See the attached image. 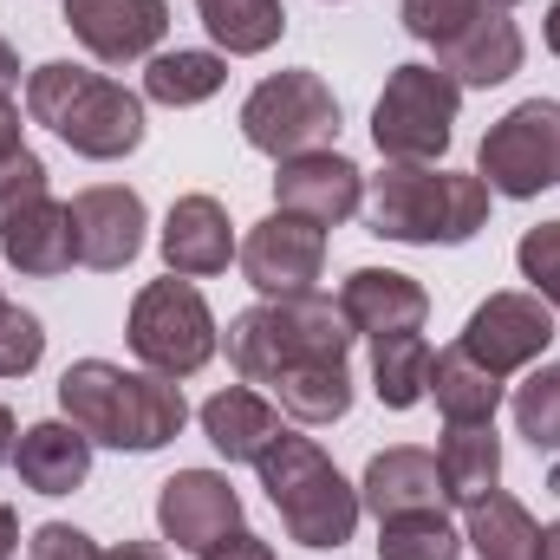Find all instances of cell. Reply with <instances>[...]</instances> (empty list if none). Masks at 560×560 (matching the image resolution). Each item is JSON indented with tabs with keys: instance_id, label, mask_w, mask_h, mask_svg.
I'll return each instance as SVG.
<instances>
[{
	"instance_id": "2e32d148",
	"label": "cell",
	"mask_w": 560,
	"mask_h": 560,
	"mask_svg": "<svg viewBox=\"0 0 560 560\" xmlns=\"http://www.w3.org/2000/svg\"><path fill=\"white\" fill-rule=\"evenodd\" d=\"M163 261H170V275H183V280L229 275V261H235L229 209L215 196H176L170 215H163Z\"/></svg>"
},
{
	"instance_id": "4dcf8cb0",
	"label": "cell",
	"mask_w": 560,
	"mask_h": 560,
	"mask_svg": "<svg viewBox=\"0 0 560 560\" xmlns=\"http://www.w3.org/2000/svg\"><path fill=\"white\" fill-rule=\"evenodd\" d=\"M515 430L535 450H560V365H541L522 392H515Z\"/></svg>"
},
{
	"instance_id": "9a60e30c",
	"label": "cell",
	"mask_w": 560,
	"mask_h": 560,
	"mask_svg": "<svg viewBox=\"0 0 560 560\" xmlns=\"http://www.w3.org/2000/svg\"><path fill=\"white\" fill-rule=\"evenodd\" d=\"M66 26L79 33L92 59L131 66V59H156V39L170 33V7L163 0H66Z\"/></svg>"
},
{
	"instance_id": "74e56055",
	"label": "cell",
	"mask_w": 560,
	"mask_h": 560,
	"mask_svg": "<svg viewBox=\"0 0 560 560\" xmlns=\"http://www.w3.org/2000/svg\"><path fill=\"white\" fill-rule=\"evenodd\" d=\"M105 560H170V555H163V548H150V541H118Z\"/></svg>"
},
{
	"instance_id": "d6986e66",
	"label": "cell",
	"mask_w": 560,
	"mask_h": 560,
	"mask_svg": "<svg viewBox=\"0 0 560 560\" xmlns=\"http://www.w3.org/2000/svg\"><path fill=\"white\" fill-rule=\"evenodd\" d=\"M359 502L378 515V522H398V515H423L443 502V476H436V456L430 450H378L365 463V482H359Z\"/></svg>"
},
{
	"instance_id": "ba28073f",
	"label": "cell",
	"mask_w": 560,
	"mask_h": 560,
	"mask_svg": "<svg viewBox=\"0 0 560 560\" xmlns=\"http://www.w3.org/2000/svg\"><path fill=\"white\" fill-rule=\"evenodd\" d=\"M242 138L255 143L261 156H306V150H332L339 138V98H332V85L319 79V72H275V79H261L255 92H248V105H242Z\"/></svg>"
},
{
	"instance_id": "b9f144b4",
	"label": "cell",
	"mask_w": 560,
	"mask_h": 560,
	"mask_svg": "<svg viewBox=\"0 0 560 560\" xmlns=\"http://www.w3.org/2000/svg\"><path fill=\"white\" fill-rule=\"evenodd\" d=\"M548 52H555V59H560V0H555V7H548Z\"/></svg>"
},
{
	"instance_id": "f546056e",
	"label": "cell",
	"mask_w": 560,
	"mask_h": 560,
	"mask_svg": "<svg viewBox=\"0 0 560 560\" xmlns=\"http://www.w3.org/2000/svg\"><path fill=\"white\" fill-rule=\"evenodd\" d=\"M463 548H469V541L443 522V509L398 515V522L378 528V560H456Z\"/></svg>"
},
{
	"instance_id": "6da1fadb",
	"label": "cell",
	"mask_w": 560,
	"mask_h": 560,
	"mask_svg": "<svg viewBox=\"0 0 560 560\" xmlns=\"http://www.w3.org/2000/svg\"><path fill=\"white\" fill-rule=\"evenodd\" d=\"M59 411L66 423H79L92 443L105 450H163L183 423H189V405H183V385L176 378H156V372H125L112 359H79L66 365L59 378Z\"/></svg>"
},
{
	"instance_id": "1f68e13d",
	"label": "cell",
	"mask_w": 560,
	"mask_h": 560,
	"mask_svg": "<svg viewBox=\"0 0 560 560\" xmlns=\"http://www.w3.org/2000/svg\"><path fill=\"white\" fill-rule=\"evenodd\" d=\"M46 359V332L33 313H20L13 300H0V378H26Z\"/></svg>"
},
{
	"instance_id": "7402d4cb",
	"label": "cell",
	"mask_w": 560,
	"mask_h": 560,
	"mask_svg": "<svg viewBox=\"0 0 560 560\" xmlns=\"http://www.w3.org/2000/svg\"><path fill=\"white\" fill-rule=\"evenodd\" d=\"M436 476H443V502L476 509L495 482H502V443L495 423H450L436 443Z\"/></svg>"
},
{
	"instance_id": "cb8c5ba5",
	"label": "cell",
	"mask_w": 560,
	"mask_h": 560,
	"mask_svg": "<svg viewBox=\"0 0 560 560\" xmlns=\"http://www.w3.org/2000/svg\"><path fill=\"white\" fill-rule=\"evenodd\" d=\"M280 398V411L300 423H339L352 411V372H346V359H300V365H287L268 378Z\"/></svg>"
},
{
	"instance_id": "7c38bea8",
	"label": "cell",
	"mask_w": 560,
	"mask_h": 560,
	"mask_svg": "<svg viewBox=\"0 0 560 560\" xmlns=\"http://www.w3.org/2000/svg\"><path fill=\"white\" fill-rule=\"evenodd\" d=\"M156 528L163 541H176L183 555H209L215 541H229L242 528V495L229 489V476L215 469H176L156 489Z\"/></svg>"
},
{
	"instance_id": "4fadbf2b",
	"label": "cell",
	"mask_w": 560,
	"mask_h": 560,
	"mask_svg": "<svg viewBox=\"0 0 560 560\" xmlns=\"http://www.w3.org/2000/svg\"><path fill=\"white\" fill-rule=\"evenodd\" d=\"M275 202L287 215H306V222L332 229V222H352V215H359L365 176H359V163L339 156V150H306V156H287L275 170Z\"/></svg>"
},
{
	"instance_id": "d4e9b609",
	"label": "cell",
	"mask_w": 560,
	"mask_h": 560,
	"mask_svg": "<svg viewBox=\"0 0 560 560\" xmlns=\"http://www.w3.org/2000/svg\"><path fill=\"white\" fill-rule=\"evenodd\" d=\"M430 398H436L443 423H495L502 378H495V372H482L463 346H450V352H436V359H430Z\"/></svg>"
},
{
	"instance_id": "3957f363",
	"label": "cell",
	"mask_w": 560,
	"mask_h": 560,
	"mask_svg": "<svg viewBox=\"0 0 560 560\" xmlns=\"http://www.w3.org/2000/svg\"><path fill=\"white\" fill-rule=\"evenodd\" d=\"M489 229V183L430 170V163H392L372 176V235L405 248H463Z\"/></svg>"
},
{
	"instance_id": "ab89813d",
	"label": "cell",
	"mask_w": 560,
	"mask_h": 560,
	"mask_svg": "<svg viewBox=\"0 0 560 560\" xmlns=\"http://www.w3.org/2000/svg\"><path fill=\"white\" fill-rule=\"evenodd\" d=\"M13 450H20V423H13L7 405H0V463H13Z\"/></svg>"
},
{
	"instance_id": "7bdbcfd3",
	"label": "cell",
	"mask_w": 560,
	"mask_h": 560,
	"mask_svg": "<svg viewBox=\"0 0 560 560\" xmlns=\"http://www.w3.org/2000/svg\"><path fill=\"white\" fill-rule=\"evenodd\" d=\"M489 7H515V0H489Z\"/></svg>"
},
{
	"instance_id": "e0dca14e",
	"label": "cell",
	"mask_w": 560,
	"mask_h": 560,
	"mask_svg": "<svg viewBox=\"0 0 560 560\" xmlns=\"http://www.w3.org/2000/svg\"><path fill=\"white\" fill-rule=\"evenodd\" d=\"M522 59H528V46H522V26L509 20V7H482L463 33H450L436 46V72H450L456 85H482V92L515 79Z\"/></svg>"
},
{
	"instance_id": "44dd1931",
	"label": "cell",
	"mask_w": 560,
	"mask_h": 560,
	"mask_svg": "<svg viewBox=\"0 0 560 560\" xmlns=\"http://www.w3.org/2000/svg\"><path fill=\"white\" fill-rule=\"evenodd\" d=\"M13 469L33 495H72L85 476H92V436L79 423H26L20 430V450H13Z\"/></svg>"
},
{
	"instance_id": "d590c367",
	"label": "cell",
	"mask_w": 560,
	"mask_h": 560,
	"mask_svg": "<svg viewBox=\"0 0 560 560\" xmlns=\"http://www.w3.org/2000/svg\"><path fill=\"white\" fill-rule=\"evenodd\" d=\"M13 85H20V52L0 39V156L20 150V105H13Z\"/></svg>"
},
{
	"instance_id": "5b68a950",
	"label": "cell",
	"mask_w": 560,
	"mask_h": 560,
	"mask_svg": "<svg viewBox=\"0 0 560 560\" xmlns=\"http://www.w3.org/2000/svg\"><path fill=\"white\" fill-rule=\"evenodd\" d=\"M352 339L359 332L346 326L339 300H319V293L261 300L229 319V365L242 372V385H268L275 372L300 365V359H346Z\"/></svg>"
},
{
	"instance_id": "f1b7e54d",
	"label": "cell",
	"mask_w": 560,
	"mask_h": 560,
	"mask_svg": "<svg viewBox=\"0 0 560 560\" xmlns=\"http://www.w3.org/2000/svg\"><path fill=\"white\" fill-rule=\"evenodd\" d=\"M196 13L215 33V46L235 52V59L268 52L280 33H287V7L280 0H196Z\"/></svg>"
},
{
	"instance_id": "30bf717a",
	"label": "cell",
	"mask_w": 560,
	"mask_h": 560,
	"mask_svg": "<svg viewBox=\"0 0 560 560\" xmlns=\"http://www.w3.org/2000/svg\"><path fill=\"white\" fill-rule=\"evenodd\" d=\"M548 339H555V306H548L541 293H489V300L469 313V326H463L456 346H463L482 372L509 378V372L535 365V359L548 352Z\"/></svg>"
},
{
	"instance_id": "484cf974",
	"label": "cell",
	"mask_w": 560,
	"mask_h": 560,
	"mask_svg": "<svg viewBox=\"0 0 560 560\" xmlns=\"http://www.w3.org/2000/svg\"><path fill=\"white\" fill-rule=\"evenodd\" d=\"M372 392L385 411H411L430 398V339L423 332H378L372 339Z\"/></svg>"
},
{
	"instance_id": "ac0fdd59",
	"label": "cell",
	"mask_w": 560,
	"mask_h": 560,
	"mask_svg": "<svg viewBox=\"0 0 560 560\" xmlns=\"http://www.w3.org/2000/svg\"><path fill=\"white\" fill-rule=\"evenodd\" d=\"M339 313L359 339H378V332H418L423 313H430V293L398 268H352L339 287Z\"/></svg>"
},
{
	"instance_id": "60d3db41",
	"label": "cell",
	"mask_w": 560,
	"mask_h": 560,
	"mask_svg": "<svg viewBox=\"0 0 560 560\" xmlns=\"http://www.w3.org/2000/svg\"><path fill=\"white\" fill-rule=\"evenodd\" d=\"M541 560H560V522L555 528H541Z\"/></svg>"
},
{
	"instance_id": "e575fe53",
	"label": "cell",
	"mask_w": 560,
	"mask_h": 560,
	"mask_svg": "<svg viewBox=\"0 0 560 560\" xmlns=\"http://www.w3.org/2000/svg\"><path fill=\"white\" fill-rule=\"evenodd\" d=\"M26 555L33 560H105L98 541H92L85 528H72V522H39L33 541H26Z\"/></svg>"
},
{
	"instance_id": "83f0119b",
	"label": "cell",
	"mask_w": 560,
	"mask_h": 560,
	"mask_svg": "<svg viewBox=\"0 0 560 560\" xmlns=\"http://www.w3.org/2000/svg\"><path fill=\"white\" fill-rule=\"evenodd\" d=\"M463 541L482 560H541V528H535V515H528L515 495H502V489H489V495L469 509V535H463Z\"/></svg>"
},
{
	"instance_id": "52a82bcc",
	"label": "cell",
	"mask_w": 560,
	"mask_h": 560,
	"mask_svg": "<svg viewBox=\"0 0 560 560\" xmlns=\"http://www.w3.org/2000/svg\"><path fill=\"white\" fill-rule=\"evenodd\" d=\"M215 346H222L215 313L183 275L150 280L131 300V352L156 378H196L215 359Z\"/></svg>"
},
{
	"instance_id": "f35d334b",
	"label": "cell",
	"mask_w": 560,
	"mask_h": 560,
	"mask_svg": "<svg viewBox=\"0 0 560 560\" xmlns=\"http://www.w3.org/2000/svg\"><path fill=\"white\" fill-rule=\"evenodd\" d=\"M13 548H20V515H13V509L0 502V560L13 555Z\"/></svg>"
},
{
	"instance_id": "ffe728a7",
	"label": "cell",
	"mask_w": 560,
	"mask_h": 560,
	"mask_svg": "<svg viewBox=\"0 0 560 560\" xmlns=\"http://www.w3.org/2000/svg\"><path fill=\"white\" fill-rule=\"evenodd\" d=\"M0 255L7 268H20L26 280H59L79 261V235H72V202H33L26 215H13L0 229Z\"/></svg>"
},
{
	"instance_id": "7a4b0ae2",
	"label": "cell",
	"mask_w": 560,
	"mask_h": 560,
	"mask_svg": "<svg viewBox=\"0 0 560 560\" xmlns=\"http://www.w3.org/2000/svg\"><path fill=\"white\" fill-rule=\"evenodd\" d=\"M26 112L33 125H46L52 138L92 163H118L143 143V98L125 92L105 72H85L72 59L33 66L26 72Z\"/></svg>"
},
{
	"instance_id": "5bb4252c",
	"label": "cell",
	"mask_w": 560,
	"mask_h": 560,
	"mask_svg": "<svg viewBox=\"0 0 560 560\" xmlns=\"http://www.w3.org/2000/svg\"><path fill=\"white\" fill-rule=\"evenodd\" d=\"M72 235H79V261L98 275L131 268L143 248V196L125 183H92L72 196Z\"/></svg>"
},
{
	"instance_id": "603a6c76",
	"label": "cell",
	"mask_w": 560,
	"mask_h": 560,
	"mask_svg": "<svg viewBox=\"0 0 560 560\" xmlns=\"http://www.w3.org/2000/svg\"><path fill=\"white\" fill-rule=\"evenodd\" d=\"M202 430H209V443H215L229 463H261L268 443L280 436V411L261 392L229 385V392H215V398L202 405Z\"/></svg>"
},
{
	"instance_id": "9c48e42d",
	"label": "cell",
	"mask_w": 560,
	"mask_h": 560,
	"mask_svg": "<svg viewBox=\"0 0 560 560\" xmlns=\"http://www.w3.org/2000/svg\"><path fill=\"white\" fill-rule=\"evenodd\" d=\"M476 176L495 196H515V202H528L548 183H560V105L555 98H528L509 118H495L489 138H482V156H476Z\"/></svg>"
},
{
	"instance_id": "d6a6232c",
	"label": "cell",
	"mask_w": 560,
	"mask_h": 560,
	"mask_svg": "<svg viewBox=\"0 0 560 560\" xmlns=\"http://www.w3.org/2000/svg\"><path fill=\"white\" fill-rule=\"evenodd\" d=\"M33 202H46V163L20 143L13 156H0V229H7L13 215H26Z\"/></svg>"
},
{
	"instance_id": "8fae6325",
	"label": "cell",
	"mask_w": 560,
	"mask_h": 560,
	"mask_svg": "<svg viewBox=\"0 0 560 560\" xmlns=\"http://www.w3.org/2000/svg\"><path fill=\"white\" fill-rule=\"evenodd\" d=\"M326 268V229L306 222V215H287L275 209L268 222L248 229L242 242V275L261 300H293V293H313V280Z\"/></svg>"
},
{
	"instance_id": "836d02e7",
	"label": "cell",
	"mask_w": 560,
	"mask_h": 560,
	"mask_svg": "<svg viewBox=\"0 0 560 560\" xmlns=\"http://www.w3.org/2000/svg\"><path fill=\"white\" fill-rule=\"evenodd\" d=\"M515 261H522L528 287H535V293H541V300L560 313V222L528 229V235H522V248H515Z\"/></svg>"
},
{
	"instance_id": "4316f807",
	"label": "cell",
	"mask_w": 560,
	"mask_h": 560,
	"mask_svg": "<svg viewBox=\"0 0 560 560\" xmlns=\"http://www.w3.org/2000/svg\"><path fill=\"white\" fill-rule=\"evenodd\" d=\"M229 85V59L222 52H156L150 66H143V92L156 98V105H170V112H189V105H209L215 92Z\"/></svg>"
},
{
	"instance_id": "8d00e7d4",
	"label": "cell",
	"mask_w": 560,
	"mask_h": 560,
	"mask_svg": "<svg viewBox=\"0 0 560 560\" xmlns=\"http://www.w3.org/2000/svg\"><path fill=\"white\" fill-rule=\"evenodd\" d=\"M202 560H275V548H268L261 535H248V528H235L229 541H215V548H209Z\"/></svg>"
},
{
	"instance_id": "277c9868",
	"label": "cell",
	"mask_w": 560,
	"mask_h": 560,
	"mask_svg": "<svg viewBox=\"0 0 560 560\" xmlns=\"http://www.w3.org/2000/svg\"><path fill=\"white\" fill-rule=\"evenodd\" d=\"M255 469H261V489H268V502H275L280 528H287L300 548L326 555V548H346V541H352L365 502H359V489L332 469V456H326L313 436L280 430Z\"/></svg>"
},
{
	"instance_id": "8992f818",
	"label": "cell",
	"mask_w": 560,
	"mask_h": 560,
	"mask_svg": "<svg viewBox=\"0 0 560 560\" xmlns=\"http://www.w3.org/2000/svg\"><path fill=\"white\" fill-rule=\"evenodd\" d=\"M463 85L436 66H398L372 105V143L385 163H436L456 138Z\"/></svg>"
}]
</instances>
